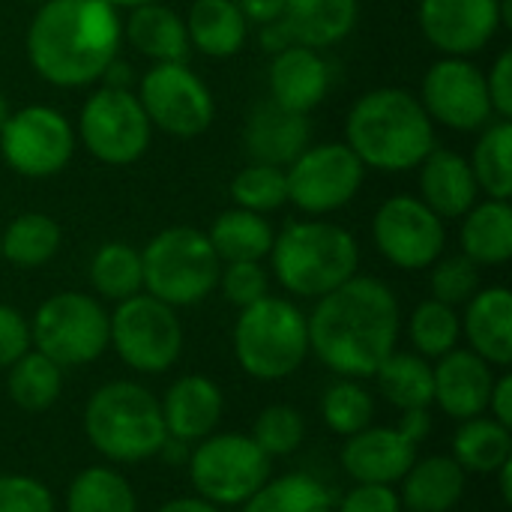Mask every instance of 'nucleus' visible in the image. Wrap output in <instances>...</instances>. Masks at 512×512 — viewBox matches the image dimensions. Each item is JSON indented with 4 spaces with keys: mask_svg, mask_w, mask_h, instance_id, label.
<instances>
[{
    "mask_svg": "<svg viewBox=\"0 0 512 512\" xmlns=\"http://www.w3.org/2000/svg\"><path fill=\"white\" fill-rule=\"evenodd\" d=\"M309 324V354L339 378H372L396 351L402 312L393 288L375 276H351L318 297Z\"/></svg>",
    "mask_w": 512,
    "mask_h": 512,
    "instance_id": "f257e3e1",
    "label": "nucleus"
},
{
    "mask_svg": "<svg viewBox=\"0 0 512 512\" xmlns=\"http://www.w3.org/2000/svg\"><path fill=\"white\" fill-rule=\"evenodd\" d=\"M120 42V9L108 0H48L27 27V60L42 81L75 90L102 78Z\"/></svg>",
    "mask_w": 512,
    "mask_h": 512,
    "instance_id": "f03ea898",
    "label": "nucleus"
},
{
    "mask_svg": "<svg viewBox=\"0 0 512 512\" xmlns=\"http://www.w3.org/2000/svg\"><path fill=\"white\" fill-rule=\"evenodd\" d=\"M345 144L366 171L405 174L435 150V123L411 90L375 87L351 105Z\"/></svg>",
    "mask_w": 512,
    "mask_h": 512,
    "instance_id": "7ed1b4c3",
    "label": "nucleus"
},
{
    "mask_svg": "<svg viewBox=\"0 0 512 512\" xmlns=\"http://www.w3.org/2000/svg\"><path fill=\"white\" fill-rule=\"evenodd\" d=\"M267 258H273V276L288 294L318 300L357 276L360 246L336 222L300 219L273 237Z\"/></svg>",
    "mask_w": 512,
    "mask_h": 512,
    "instance_id": "20e7f679",
    "label": "nucleus"
},
{
    "mask_svg": "<svg viewBox=\"0 0 512 512\" xmlns=\"http://www.w3.org/2000/svg\"><path fill=\"white\" fill-rule=\"evenodd\" d=\"M84 435L114 465L147 462L168 441L159 399L135 381H111L93 390L84 408Z\"/></svg>",
    "mask_w": 512,
    "mask_h": 512,
    "instance_id": "39448f33",
    "label": "nucleus"
},
{
    "mask_svg": "<svg viewBox=\"0 0 512 512\" xmlns=\"http://www.w3.org/2000/svg\"><path fill=\"white\" fill-rule=\"evenodd\" d=\"M237 366L255 381H285L309 357L306 315L282 297H264L240 309L234 324Z\"/></svg>",
    "mask_w": 512,
    "mask_h": 512,
    "instance_id": "423d86ee",
    "label": "nucleus"
},
{
    "mask_svg": "<svg viewBox=\"0 0 512 512\" xmlns=\"http://www.w3.org/2000/svg\"><path fill=\"white\" fill-rule=\"evenodd\" d=\"M144 294L168 303L171 309L195 306L219 288L222 261L213 252L207 231L174 225L159 231L141 249Z\"/></svg>",
    "mask_w": 512,
    "mask_h": 512,
    "instance_id": "0eeeda50",
    "label": "nucleus"
},
{
    "mask_svg": "<svg viewBox=\"0 0 512 512\" xmlns=\"http://www.w3.org/2000/svg\"><path fill=\"white\" fill-rule=\"evenodd\" d=\"M270 462L252 435L225 432L201 438L189 450L186 468L198 498L216 507H243L270 480Z\"/></svg>",
    "mask_w": 512,
    "mask_h": 512,
    "instance_id": "6e6552de",
    "label": "nucleus"
},
{
    "mask_svg": "<svg viewBox=\"0 0 512 512\" xmlns=\"http://www.w3.org/2000/svg\"><path fill=\"white\" fill-rule=\"evenodd\" d=\"M30 342L60 369L87 366L108 348V312L81 291L51 294L30 321Z\"/></svg>",
    "mask_w": 512,
    "mask_h": 512,
    "instance_id": "1a4fd4ad",
    "label": "nucleus"
},
{
    "mask_svg": "<svg viewBox=\"0 0 512 512\" xmlns=\"http://www.w3.org/2000/svg\"><path fill=\"white\" fill-rule=\"evenodd\" d=\"M108 345L132 372L162 375L183 354V324L177 309L141 291L108 315Z\"/></svg>",
    "mask_w": 512,
    "mask_h": 512,
    "instance_id": "9d476101",
    "label": "nucleus"
},
{
    "mask_svg": "<svg viewBox=\"0 0 512 512\" xmlns=\"http://www.w3.org/2000/svg\"><path fill=\"white\" fill-rule=\"evenodd\" d=\"M135 96L150 126L171 138H198L216 117L213 93L189 63H153L141 75Z\"/></svg>",
    "mask_w": 512,
    "mask_h": 512,
    "instance_id": "9b49d317",
    "label": "nucleus"
},
{
    "mask_svg": "<svg viewBox=\"0 0 512 512\" xmlns=\"http://www.w3.org/2000/svg\"><path fill=\"white\" fill-rule=\"evenodd\" d=\"M75 135L93 159L105 165H132L147 153L153 126L132 90L99 87L87 96Z\"/></svg>",
    "mask_w": 512,
    "mask_h": 512,
    "instance_id": "f8f14e48",
    "label": "nucleus"
},
{
    "mask_svg": "<svg viewBox=\"0 0 512 512\" xmlns=\"http://www.w3.org/2000/svg\"><path fill=\"white\" fill-rule=\"evenodd\" d=\"M288 201L309 213L327 216L351 204L366 180L363 162L345 141H324L309 144L288 168Z\"/></svg>",
    "mask_w": 512,
    "mask_h": 512,
    "instance_id": "ddd939ff",
    "label": "nucleus"
},
{
    "mask_svg": "<svg viewBox=\"0 0 512 512\" xmlns=\"http://www.w3.org/2000/svg\"><path fill=\"white\" fill-rule=\"evenodd\" d=\"M78 135L75 126L51 105H24L9 114L0 129V156L3 162L30 180H45L60 174L72 153Z\"/></svg>",
    "mask_w": 512,
    "mask_h": 512,
    "instance_id": "4468645a",
    "label": "nucleus"
},
{
    "mask_svg": "<svg viewBox=\"0 0 512 512\" xmlns=\"http://www.w3.org/2000/svg\"><path fill=\"white\" fill-rule=\"evenodd\" d=\"M429 432H432L429 411H405L396 429L366 426L363 432L345 438L342 468L354 483L396 486L417 462V450L429 438Z\"/></svg>",
    "mask_w": 512,
    "mask_h": 512,
    "instance_id": "2eb2a0df",
    "label": "nucleus"
},
{
    "mask_svg": "<svg viewBox=\"0 0 512 512\" xmlns=\"http://www.w3.org/2000/svg\"><path fill=\"white\" fill-rule=\"evenodd\" d=\"M417 99L435 126L441 123L453 132H477L495 120L486 72L471 57H441L432 63Z\"/></svg>",
    "mask_w": 512,
    "mask_h": 512,
    "instance_id": "dca6fc26",
    "label": "nucleus"
},
{
    "mask_svg": "<svg viewBox=\"0 0 512 512\" xmlns=\"http://www.w3.org/2000/svg\"><path fill=\"white\" fill-rule=\"evenodd\" d=\"M372 237L378 252L399 270H426L444 255L447 246L444 219L414 195L387 198L375 210Z\"/></svg>",
    "mask_w": 512,
    "mask_h": 512,
    "instance_id": "f3484780",
    "label": "nucleus"
},
{
    "mask_svg": "<svg viewBox=\"0 0 512 512\" xmlns=\"http://www.w3.org/2000/svg\"><path fill=\"white\" fill-rule=\"evenodd\" d=\"M417 21L444 57H474L510 27L512 0H420Z\"/></svg>",
    "mask_w": 512,
    "mask_h": 512,
    "instance_id": "a211bd4d",
    "label": "nucleus"
},
{
    "mask_svg": "<svg viewBox=\"0 0 512 512\" xmlns=\"http://www.w3.org/2000/svg\"><path fill=\"white\" fill-rule=\"evenodd\" d=\"M312 144L309 114L288 111L273 99L252 108L243 126V150L258 165L288 168Z\"/></svg>",
    "mask_w": 512,
    "mask_h": 512,
    "instance_id": "6ab92c4d",
    "label": "nucleus"
},
{
    "mask_svg": "<svg viewBox=\"0 0 512 512\" xmlns=\"http://www.w3.org/2000/svg\"><path fill=\"white\" fill-rule=\"evenodd\" d=\"M495 366H489L483 357H477L471 348H453L450 354L438 357V366H432L435 375V402L447 417L453 420H471L486 414L492 384H495Z\"/></svg>",
    "mask_w": 512,
    "mask_h": 512,
    "instance_id": "aec40b11",
    "label": "nucleus"
},
{
    "mask_svg": "<svg viewBox=\"0 0 512 512\" xmlns=\"http://www.w3.org/2000/svg\"><path fill=\"white\" fill-rule=\"evenodd\" d=\"M330 63L321 51L306 45H291L273 54L270 63V99L288 111L309 114L330 93Z\"/></svg>",
    "mask_w": 512,
    "mask_h": 512,
    "instance_id": "412c9836",
    "label": "nucleus"
},
{
    "mask_svg": "<svg viewBox=\"0 0 512 512\" xmlns=\"http://www.w3.org/2000/svg\"><path fill=\"white\" fill-rule=\"evenodd\" d=\"M159 408L168 438L192 444L213 435L225 414V396L216 381L204 375H183L168 387Z\"/></svg>",
    "mask_w": 512,
    "mask_h": 512,
    "instance_id": "4be33fe9",
    "label": "nucleus"
},
{
    "mask_svg": "<svg viewBox=\"0 0 512 512\" xmlns=\"http://www.w3.org/2000/svg\"><path fill=\"white\" fill-rule=\"evenodd\" d=\"M420 201L441 219H462L480 195L471 162L447 147H435L420 165Z\"/></svg>",
    "mask_w": 512,
    "mask_h": 512,
    "instance_id": "5701e85b",
    "label": "nucleus"
},
{
    "mask_svg": "<svg viewBox=\"0 0 512 512\" xmlns=\"http://www.w3.org/2000/svg\"><path fill=\"white\" fill-rule=\"evenodd\" d=\"M462 333L477 357L489 366L507 369L512 363V294L507 288H480L465 303Z\"/></svg>",
    "mask_w": 512,
    "mask_h": 512,
    "instance_id": "b1692460",
    "label": "nucleus"
},
{
    "mask_svg": "<svg viewBox=\"0 0 512 512\" xmlns=\"http://www.w3.org/2000/svg\"><path fill=\"white\" fill-rule=\"evenodd\" d=\"M123 36L138 54H144L153 63H186L192 51L183 15L165 6L162 0L129 9Z\"/></svg>",
    "mask_w": 512,
    "mask_h": 512,
    "instance_id": "393cba45",
    "label": "nucleus"
},
{
    "mask_svg": "<svg viewBox=\"0 0 512 512\" xmlns=\"http://www.w3.org/2000/svg\"><path fill=\"white\" fill-rule=\"evenodd\" d=\"M399 483V501L405 512H450L465 495L468 474L453 456H429L417 459Z\"/></svg>",
    "mask_w": 512,
    "mask_h": 512,
    "instance_id": "a878e982",
    "label": "nucleus"
},
{
    "mask_svg": "<svg viewBox=\"0 0 512 512\" xmlns=\"http://www.w3.org/2000/svg\"><path fill=\"white\" fill-rule=\"evenodd\" d=\"M183 21L189 45L213 60L240 54L249 39V21L237 0H195Z\"/></svg>",
    "mask_w": 512,
    "mask_h": 512,
    "instance_id": "bb28decb",
    "label": "nucleus"
},
{
    "mask_svg": "<svg viewBox=\"0 0 512 512\" xmlns=\"http://www.w3.org/2000/svg\"><path fill=\"white\" fill-rule=\"evenodd\" d=\"M360 18L357 0H285L282 21L288 24L297 45L330 48L351 36Z\"/></svg>",
    "mask_w": 512,
    "mask_h": 512,
    "instance_id": "cd10ccee",
    "label": "nucleus"
},
{
    "mask_svg": "<svg viewBox=\"0 0 512 512\" xmlns=\"http://www.w3.org/2000/svg\"><path fill=\"white\" fill-rule=\"evenodd\" d=\"M462 255L477 267H501L512 258V207L510 201L486 198L465 213L462 231Z\"/></svg>",
    "mask_w": 512,
    "mask_h": 512,
    "instance_id": "c85d7f7f",
    "label": "nucleus"
},
{
    "mask_svg": "<svg viewBox=\"0 0 512 512\" xmlns=\"http://www.w3.org/2000/svg\"><path fill=\"white\" fill-rule=\"evenodd\" d=\"M273 237L276 231L261 213H249L240 207L219 213L207 231V240L222 264L264 261L273 249Z\"/></svg>",
    "mask_w": 512,
    "mask_h": 512,
    "instance_id": "c756f323",
    "label": "nucleus"
},
{
    "mask_svg": "<svg viewBox=\"0 0 512 512\" xmlns=\"http://www.w3.org/2000/svg\"><path fill=\"white\" fill-rule=\"evenodd\" d=\"M453 459L465 474H495L512 459L510 426L486 414L462 420L453 435Z\"/></svg>",
    "mask_w": 512,
    "mask_h": 512,
    "instance_id": "7c9ffc66",
    "label": "nucleus"
},
{
    "mask_svg": "<svg viewBox=\"0 0 512 512\" xmlns=\"http://www.w3.org/2000/svg\"><path fill=\"white\" fill-rule=\"evenodd\" d=\"M378 381L381 396L396 405L402 414L405 411H429L435 402V375L426 357L408 354V351H393L378 372L372 375Z\"/></svg>",
    "mask_w": 512,
    "mask_h": 512,
    "instance_id": "2f4dec72",
    "label": "nucleus"
},
{
    "mask_svg": "<svg viewBox=\"0 0 512 512\" xmlns=\"http://www.w3.org/2000/svg\"><path fill=\"white\" fill-rule=\"evenodd\" d=\"M63 231L48 213H21L0 231V255L21 270L48 264L60 249Z\"/></svg>",
    "mask_w": 512,
    "mask_h": 512,
    "instance_id": "473e14b6",
    "label": "nucleus"
},
{
    "mask_svg": "<svg viewBox=\"0 0 512 512\" xmlns=\"http://www.w3.org/2000/svg\"><path fill=\"white\" fill-rule=\"evenodd\" d=\"M6 393L27 414L48 411L63 393V369L36 348H30L9 366Z\"/></svg>",
    "mask_w": 512,
    "mask_h": 512,
    "instance_id": "72a5a7b5",
    "label": "nucleus"
},
{
    "mask_svg": "<svg viewBox=\"0 0 512 512\" xmlns=\"http://www.w3.org/2000/svg\"><path fill=\"white\" fill-rule=\"evenodd\" d=\"M66 512H138V498L120 471L93 465L69 483Z\"/></svg>",
    "mask_w": 512,
    "mask_h": 512,
    "instance_id": "f704fd0d",
    "label": "nucleus"
},
{
    "mask_svg": "<svg viewBox=\"0 0 512 512\" xmlns=\"http://www.w3.org/2000/svg\"><path fill=\"white\" fill-rule=\"evenodd\" d=\"M471 171L480 186L495 201L512 198V123L510 120H492L483 126V135L471 153Z\"/></svg>",
    "mask_w": 512,
    "mask_h": 512,
    "instance_id": "c9c22d12",
    "label": "nucleus"
},
{
    "mask_svg": "<svg viewBox=\"0 0 512 512\" xmlns=\"http://www.w3.org/2000/svg\"><path fill=\"white\" fill-rule=\"evenodd\" d=\"M336 501L330 489L312 474L270 477L246 504L243 512H333Z\"/></svg>",
    "mask_w": 512,
    "mask_h": 512,
    "instance_id": "e433bc0d",
    "label": "nucleus"
},
{
    "mask_svg": "<svg viewBox=\"0 0 512 512\" xmlns=\"http://www.w3.org/2000/svg\"><path fill=\"white\" fill-rule=\"evenodd\" d=\"M90 285L102 300H129L144 291L141 252L129 243H105L90 258Z\"/></svg>",
    "mask_w": 512,
    "mask_h": 512,
    "instance_id": "4c0bfd02",
    "label": "nucleus"
},
{
    "mask_svg": "<svg viewBox=\"0 0 512 512\" xmlns=\"http://www.w3.org/2000/svg\"><path fill=\"white\" fill-rule=\"evenodd\" d=\"M408 336L411 345L417 348L420 357H444L453 348H459L462 339V318L453 306L438 303V300H423L408 321Z\"/></svg>",
    "mask_w": 512,
    "mask_h": 512,
    "instance_id": "58836bf2",
    "label": "nucleus"
},
{
    "mask_svg": "<svg viewBox=\"0 0 512 512\" xmlns=\"http://www.w3.org/2000/svg\"><path fill=\"white\" fill-rule=\"evenodd\" d=\"M321 417H324L330 432H336L342 438H351V435L363 432L366 426H372L375 402H372L369 390L360 381L339 378L321 396Z\"/></svg>",
    "mask_w": 512,
    "mask_h": 512,
    "instance_id": "ea45409f",
    "label": "nucleus"
},
{
    "mask_svg": "<svg viewBox=\"0 0 512 512\" xmlns=\"http://www.w3.org/2000/svg\"><path fill=\"white\" fill-rule=\"evenodd\" d=\"M231 201L240 210L249 213H273L282 204H288V180H285V168H273V165H246L243 171L234 174L231 180Z\"/></svg>",
    "mask_w": 512,
    "mask_h": 512,
    "instance_id": "a19ab883",
    "label": "nucleus"
},
{
    "mask_svg": "<svg viewBox=\"0 0 512 512\" xmlns=\"http://www.w3.org/2000/svg\"><path fill=\"white\" fill-rule=\"evenodd\" d=\"M306 438V420L297 408L291 405H270L255 417L252 426V441L270 456V459H282L300 450Z\"/></svg>",
    "mask_w": 512,
    "mask_h": 512,
    "instance_id": "79ce46f5",
    "label": "nucleus"
},
{
    "mask_svg": "<svg viewBox=\"0 0 512 512\" xmlns=\"http://www.w3.org/2000/svg\"><path fill=\"white\" fill-rule=\"evenodd\" d=\"M429 288H432V300L459 309L480 291V267L465 255L438 258L432 264Z\"/></svg>",
    "mask_w": 512,
    "mask_h": 512,
    "instance_id": "37998d69",
    "label": "nucleus"
},
{
    "mask_svg": "<svg viewBox=\"0 0 512 512\" xmlns=\"http://www.w3.org/2000/svg\"><path fill=\"white\" fill-rule=\"evenodd\" d=\"M219 288L225 300L237 309H246L270 294V276L261 267V261H237V264H222L219 273Z\"/></svg>",
    "mask_w": 512,
    "mask_h": 512,
    "instance_id": "c03bdc74",
    "label": "nucleus"
},
{
    "mask_svg": "<svg viewBox=\"0 0 512 512\" xmlns=\"http://www.w3.org/2000/svg\"><path fill=\"white\" fill-rule=\"evenodd\" d=\"M0 512H54V495L36 477L0 474Z\"/></svg>",
    "mask_w": 512,
    "mask_h": 512,
    "instance_id": "a18cd8bd",
    "label": "nucleus"
},
{
    "mask_svg": "<svg viewBox=\"0 0 512 512\" xmlns=\"http://www.w3.org/2000/svg\"><path fill=\"white\" fill-rule=\"evenodd\" d=\"M30 348V321L15 306L0 303V369H9Z\"/></svg>",
    "mask_w": 512,
    "mask_h": 512,
    "instance_id": "49530a36",
    "label": "nucleus"
},
{
    "mask_svg": "<svg viewBox=\"0 0 512 512\" xmlns=\"http://www.w3.org/2000/svg\"><path fill=\"white\" fill-rule=\"evenodd\" d=\"M333 512H405L399 492L393 486H375V483H357Z\"/></svg>",
    "mask_w": 512,
    "mask_h": 512,
    "instance_id": "de8ad7c7",
    "label": "nucleus"
},
{
    "mask_svg": "<svg viewBox=\"0 0 512 512\" xmlns=\"http://www.w3.org/2000/svg\"><path fill=\"white\" fill-rule=\"evenodd\" d=\"M486 90L489 102L495 111V120H510L512 117V51H501L498 60L492 63L486 75Z\"/></svg>",
    "mask_w": 512,
    "mask_h": 512,
    "instance_id": "09e8293b",
    "label": "nucleus"
},
{
    "mask_svg": "<svg viewBox=\"0 0 512 512\" xmlns=\"http://www.w3.org/2000/svg\"><path fill=\"white\" fill-rule=\"evenodd\" d=\"M489 417L498 420L501 426H512V375L504 372L501 378H495L492 384V396H489Z\"/></svg>",
    "mask_w": 512,
    "mask_h": 512,
    "instance_id": "8fccbe9b",
    "label": "nucleus"
},
{
    "mask_svg": "<svg viewBox=\"0 0 512 512\" xmlns=\"http://www.w3.org/2000/svg\"><path fill=\"white\" fill-rule=\"evenodd\" d=\"M240 12L246 15L249 24H270V21H279L282 12H285V0H237Z\"/></svg>",
    "mask_w": 512,
    "mask_h": 512,
    "instance_id": "3c124183",
    "label": "nucleus"
},
{
    "mask_svg": "<svg viewBox=\"0 0 512 512\" xmlns=\"http://www.w3.org/2000/svg\"><path fill=\"white\" fill-rule=\"evenodd\" d=\"M291 45H297V42H294V36H291L288 24L282 18L279 21H270V24H261V48L264 51L279 54V51H285Z\"/></svg>",
    "mask_w": 512,
    "mask_h": 512,
    "instance_id": "603ef678",
    "label": "nucleus"
},
{
    "mask_svg": "<svg viewBox=\"0 0 512 512\" xmlns=\"http://www.w3.org/2000/svg\"><path fill=\"white\" fill-rule=\"evenodd\" d=\"M102 87H114V90H132V81H135V75H132V66L129 63H123L120 57H114L111 63H108V69L102 72Z\"/></svg>",
    "mask_w": 512,
    "mask_h": 512,
    "instance_id": "864d4df0",
    "label": "nucleus"
},
{
    "mask_svg": "<svg viewBox=\"0 0 512 512\" xmlns=\"http://www.w3.org/2000/svg\"><path fill=\"white\" fill-rule=\"evenodd\" d=\"M156 512H222L216 504H210V501H204V498H174V501H168V504H162Z\"/></svg>",
    "mask_w": 512,
    "mask_h": 512,
    "instance_id": "5fc2aeb1",
    "label": "nucleus"
},
{
    "mask_svg": "<svg viewBox=\"0 0 512 512\" xmlns=\"http://www.w3.org/2000/svg\"><path fill=\"white\" fill-rule=\"evenodd\" d=\"M498 477H501V498H504V504L510 507L512 504V459L504 465V468H498L495 471Z\"/></svg>",
    "mask_w": 512,
    "mask_h": 512,
    "instance_id": "6e6d98bb",
    "label": "nucleus"
},
{
    "mask_svg": "<svg viewBox=\"0 0 512 512\" xmlns=\"http://www.w3.org/2000/svg\"><path fill=\"white\" fill-rule=\"evenodd\" d=\"M114 9H135V6H144V3H159V0H108Z\"/></svg>",
    "mask_w": 512,
    "mask_h": 512,
    "instance_id": "4d7b16f0",
    "label": "nucleus"
},
{
    "mask_svg": "<svg viewBox=\"0 0 512 512\" xmlns=\"http://www.w3.org/2000/svg\"><path fill=\"white\" fill-rule=\"evenodd\" d=\"M9 114H12V108H9V99H6V93L0 90V129H3V123L9 120Z\"/></svg>",
    "mask_w": 512,
    "mask_h": 512,
    "instance_id": "13d9d810",
    "label": "nucleus"
},
{
    "mask_svg": "<svg viewBox=\"0 0 512 512\" xmlns=\"http://www.w3.org/2000/svg\"><path fill=\"white\" fill-rule=\"evenodd\" d=\"M21 3H36V6H42V3H48V0H21Z\"/></svg>",
    "mask_w": 512,
    "mask_h": 512,
    "instance_id": "bf43d9fd",
    "label": "nucleus"
}]
</instances>
